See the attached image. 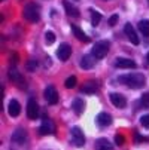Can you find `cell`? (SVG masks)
I'll list each match as a JSON object with an SVG mask.
<instances>
[{
	"label": "cell",
	"mask_w": 149,
	"mask_h": 150,
	"mask_svg": "<svg viewBox=\"0 0 149 150\" xmlns=\"http://www.w3.org/2000/svg\"><path fill=\"white\" fill-rule=\"evenodd\" d=\"M115 67L116 69H134L136 62L130 58H116L115 59Z\"/></svg>",
	"instance_id": "obj_8"
},
{
	"label": "cell",
	"mask_w": 149,
	"mask_h": 150,
	"mask_svg": "<svg viewBox=\"0 0 149 150\" xmlns=\"http://www.w3.org/2000/svg\"><path fill=\"white\" fill-rule=\"evenodd\" d=\"M19 112H21L19 103H18L16 100H12V101L9 103V115H11L12 117H16V116L19 115Z\"/></svg>",
	"instance_id": "obj_16"
},
{
	"label": "cell",
	"mask_w": 149,
	"mask_h": 150,
	"mask_svg": "<svg viewBox=\"0 0 149 150\" xmlns=\"http://www.w3.org/2000/svg\"><path fill=\"white\" fill-rule=\"evenodd\" d=\"M97 123L100 126H109L112 123V116L106 112H101L98 116H97Z\"/></svg>",
	"instance_id": "obj_13"
},
{
	"label": "cell",
	"mask_w": 149,
	"mask_h": 150,
	"mask_svg": "<svg viewBox=\"0 0 149 150\" xmlns=\"http://www.w3.org/2000/svg\"><path fill=\"white\" fill-rule=\"evenodd\" d=\"M97 89H98V86H97L96 82H87L83 85V88H82V91L87 92V94H94Z\"/></svg>",
	"instance_id": "obj_18"
},
{
	"label": "cell",
	"mask_w": 149,
	"mask_h": 150,
	"mask_svg": "<svg viewBox=\"0 0 149 150\" xmlns=\"http://www.w3.org/2000/svg\"><path fill=\"white\" fill-rule=\"evenodd\" d=\"M111 101L115 107H118V109H124V107L127 105V100L121 94H111Z\"/></svg>",
	"instance_id": "obj_10"
},
{
	"label": "cell",
	"mask_w": 149,
	"mask_h": 150,
	"mask_svg": "<svg viewBox=\"0 0 149 150\" xmlns=\"http://www.w3.org/2000/svg\"><path fill=\"white\" fill-rule=\"evenodd\" d=\"M9 77H11V80H14V82H16V83L19 85V88H24V86H26L23 76H21V73H19L16 69H11V71H9Z\"/></svg>",
	"instance_id": "obj_12"
},
{
	"label": "cell",
	"mask_w": 149,
	"mask_h": 150,
	"mask_svg": "<svg viewBox=\"0 0 149 150\" xmlns=\"http://www.w3.org/2000/svg\"><path fill=\"white\" fill-rule=\"evenodd\" d=\"M45 40H46V43H48V45H52L54 42H55V34H54L52 31H46V34H45Z\"/></svg>",
	"instance_id": "obj_25"
},
{
	"label": "cell",
	"mask_w": 149,
	"mask_h": 150,
	"mask_svg": "<svg viewBox=\"0 0 149 150\" xmlns=\"http://www.w3.org/2000/svg\"><path fill=\"white\" fill-rule=\"evenodd\" d=\"M70 55H72V48H70V45H67V43L60 45V48H58V51H57V57H58L61 61H67Z\"/></svg>",
	"instance_id": "obj_6"
},
{
	"label": "cell",
	"mask_w": 149,
	"mask_h": 150,
	"mask_svg": "<svg viewBox=\"0 0 149 150\" xmlns=\"http://www.w3.org/2000/svg\"><path fill=\"white\" fill-rule=\"evenodd\" d=\"M70 137H72V143L78 147H82L85 144V137H83V132L81 131V128L78 126H73L72 131H70Z\"/></svg>",
	"instance_id": "obj_4"
},
{
	"label": "cell",
	"mask_w": 149,
	"mask_h": 150,
	"mask_svg": "<svg viewBox=\"0 0 149 150\" xmlns=\"http://www.w3.org/2000/svg\"><path fill=\"white\" fill-rule=\"evenodd\" d=\"M148 61H149V54H148Z\"/></svg>",
	"instance_id": "obj_31"
},
{
	"label": "cell",
	"mask_w": 149,
	"mask_h": 150,
	"mask_svg": "<svg viewBox=\"0 0 149 150\" xmlns=\"http://www.w3.org/2000/svg\"><path fill=\"white\" fill-rule=\"evenodd\" d=\"M124 31H125L127 37H128V40L131 42L133 45H139V37H137V33H136V30L133 28V25H131V24H125Z\"/></svg>",
	"instance_id": "obj_9"
},
{
	"label": "cell",
	"mask_w": 149,
	"mask_h": 150,
	"mask_svg": "<svg viewBox=\"0 0 149 150\" xmlns=\"http://www.w3.org/2000/svg\"><path fill=\"white\" fill-rule=\"evenodd\" d=\"M109 48H111V43L106 40H100L93 46V51H91V55L96 58V59H101L108 55L109 52Z\"/></svg>",
	"instance_id": "obj_3"
},
{
	"label": "cell",
	"mask_w": 149,
	"mask_h": 150,
	"mask_svg": "<svg viewBox=\"0 0 149 150\" xmlns=\"http://www.w3.org/2000/svg\"><path fill=\"white\" fill-rule=\"evenodd\" d=\"M142 104H143L145 107H149V92L143 94V97H142Z\"/></svg>",
	"instance_id": "obj_28"
},
{
	"label": "cell",
	"mask_w": 149,
	"mask_h": 150,
	"mask_svg": "<svg viewBox=\"0 0 149 150\" xmlns=\"http://www.w3.org/2000/svg\"><path fill=\"white\" fill-rule=\"evenodd\" d=\"M23 16L30 21V23H37L39 18H40V8L36 5V3H27L24 6V11H23Z\"/></svg>",
	"instance_id": "obj_2"
},
{
	"label": "cell",
	"mask_w": 149,
	"mask_h": 150,
	"mask_svg": "<svg viewBox=\"0 0 149 150\" xmlns=\"http://www.w3.org/2000/svg\"><path fill=\"white\" fill-rule=\"evenodd\" d=\"M140 123L146 128V129H149V115H146V116H143L142 119H140Z\"/></svg>",
	"instance_id": "obj_26"
},
{
	"label": "cell",
	"mask_w": 149,
	"mask_h": 150,
	"mask_svg": "<svg viewBox=\"0 0 149 150\" xmlns=\"http://www.w3.org/2000/svg\"><path fill=\"white\" fill-rule=\"evenodd\" d=\"M121 83L127 85L128 88L131 89H139L145 85V76L140 74V73H130V74H125V76H121L118 79Z\"/></svg>",
	"instance_id": "obj_1"
},
{
	"label": "cell",
	"mask_w": 149,
	"mask_h": 150,
	"mask_svg": "<svg viewBox=\"0 0 149 150\" xmlns=\"http://www.w3.org/2000/svg\"><path fill=\"white\" fill-rule=\"evenodd\" d=\"M116 21H118V15L111 16V19H109V25H115V24H116Z\"/></svg>",
	"instance_id": "obj_30"
},
{
	"label": "cell",
	"mask_w": 149,
	"mask_h": 150,
	"mask_svg": "<svg viewBox=\"0 0 149 150\" xmlns=\"http://www.w3.org/2000/svg\"><path fill=\"white\" fill-rule=\"evenodd\" d=\"M54 129H55V128H54V125H52V122L51 120H43V123H42V126H40V134L42 135H46V134H52L54 132Z\"/></svg>",
	"instance_id": "obj_15"
},
{
	"label": "cell",
	"mask_w": 149,
	"mask_h": 150,
	"mask_svg": "<svg viewBox=\"0 0 149 150\" xmlns=\"http://www.w3.org/2000/svg\"><path fill=\"white\" fill-rule=\"evenodd\" d=\"M139 30H140V33H142L143 36L149 37V21H148V19L140 21V23H139Z\"/></svg>",
	"instance_id": "obj_21"
},
{
	"label": "cell",
	"mask_w": 149,
	"mask_h": 150,
	"mask_svg": "<svg viewBox=\"0 0 149 150\" xmlns=\"http://www.w3.org/2000/svg\"><path fill=\"white\" fill-rule=\"evenodd\" d=\"M26 138H27V134H26L24 129H18V131L12 135V140H14L15 143H24Z\"/></svg>",
	"instance_id": "obj_19"
},
{
	"label": "cell",
	"mask_w": 149,
	"mask_h": 150,
	"mask_svg": "<svg viewBox=\"0 0 149 150\" xmlns=\"http://www.w3.org/2000/svg\"><path fill=\"white\" fill-rule=\"evenodd\" d=\"M96 150H113V146L108 138H98L96 141Z\"/></svg>",
	"instance_id": "obj_14"
},
{
	"label": "cell",
	"mask_w": 149,
	"mask_h": 150,
	"mask_svg": "<svg viewBox=\"0 0 149 150\" xmlns=\"http://www.w3.org/2000/svg\"><path fill=\"white\" fill-rule=\"evenodd\" d=\"M64 8H66L67 15H70V16H79V11L73 5H70V2H67V0H64Z\"/></svg>",
	"instance_id": "obj_20"
},
{
	"label": "cell",
	"mask_w": 149,
	"mask_h": 150,
	"mask_svg": "<svg viewBox=\"0 0 149 150\" xmlns=\"http://www.w3.org/2000/svg\"><path fill=\"white\" fill-rule=\"evenodd\" d=\"M124 141H125L124 135H121V134H116V135H115V143H116L118 146H122V144H124Z\"/></svg>",
	"instance_id": "obj_27"
},
{
	"label": "cell",
	"mask_w": 149,
	"mask_h": 150,
	"mask_svg": "<svg viewBox=\"0 0 149 150\" xmlns=\"http://www.w3.org/2000/svg\"><path fill=\"white\" fill-rule=\"evenodd\" d=\"M73 109H75V113L76 115H81L82 112H83V107H85V104H83V101L81 100V98H76L75 101H73Z\"/></svg>",
	"instance_id": "obj_22"
},
{
	"label": "cell",
	"mask_w": 149,
	"mask_h": 150,
	"mask_svg": "<svg viewBox=\"0 0 149 150\" xmlns=\"http://www.w3.org/2000/svg\"><path fill=\"white\" fill-rule=\"evenodd\" d=\"M91 13H93V16H91V23H93V25H98L100 19H101V15H100L98 12H96V11H91Z\"/></svg>",
	"instance_id": "obj_24"
},
{
	"label": "cell",
	"mask_w": 149,
	"mask_h": 150,
	"mask_svg": "<svg viewBox=\"0 0 149 150\" xmlns=\"http://www.w3.org/2000/svg\"><path fill=\"white\" fill-rule=\"evenodd\" d=\"M27 116H29V119H36L39 116V105H37L36 100H33V98H30L27 103Z\"/></svg>",
	"instance_id": "obj_5"
},
{
	"label": "cell",
	"mask_w": 149,
	"mask_h": 150,
	"mask_svg": "<svg viewBox=\"0 0 149 150\" xmlns=\"http://www.w3.org/2000/svg\"><path fill=\"white\" fill-rule=\"evenodd\" d=\"M72 31H73L75 37H76L78 40H81V42H88V40H90V37H87V34H85L78 25H72Z\"/></svg>",
	"instance_id": "obj_17"
},
{
	"label": "cell",
	"mask_w": 149,
	"mask_h": 150,
	"mask_svg": "<svg viewBox=\"0 0 149 150\" xmlns=\"http://www.w3.org/2000/svg\"><path fill=\"white\" fill-rule=\"evenodd\" d=\"M96 64V58L93 55H83L81 58V67L83 70H88V69H93Z\"/></svg>",
	"instance_id": "obj_11"
},
{
	"label": "cell",
	"mask_w": 149,
	"mask_h": 150,
	"mask_svg": "<svg viewBox=\"0 0 149 150\" xmlns=\"http://www.w3.org/2000/svg\"><path fill=\"white\" fill-rule=\"evenodd\" d=\"M36 66H37V62H36V61H33V59H30L27 67H29V70H34V67H36Z\"/></svg>",
	"instance_id": "obj_29"
},
{
	"label": "cell",
	"mask_w": 149,
	"mask_h": 150,
	"mask_svg": "<svg viewBox=\"0 0 149 150\" xmlns=\"http://www.w3.org/2000/svg\"><path fill=\"white\" fill-rule=\"evenodd\" d=\"M64 86H66L67 89H73V88L76 86V77H75V76L67 77V79H66V82H64Z\"/></svg>",
	"instance_id": "obj_23"
},
{
	"label": "cell",
	"mask_w": 149,
	"mask_h": 150,
	"mask_svg": "<svg viewBox=\"0 0 149 150\" xmlns=\"http://www.w3.org/2000/svg\"><path fill=\"white\" fill-rule=\"evenodd\" d=\"M45 98L49 104H57L58 103V92L52 85H49V86L45 89Z\"/></svg>",
	"instance_id": "obj_7"
}]
</instances>
